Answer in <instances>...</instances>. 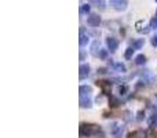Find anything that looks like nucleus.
Returning <instances> with one entry per match:
<instances>
[{
	"label": "nucleus",
	"instance_id": "1",
	"mask_svg": "<svg viewBox=\"0 0 157 138\" xmlns=\"http://www.w3.org/2000/svg\"><path fill=\"white\" fill-rule=\"evenodd\" d=\"M101 128L97 124H87V123H81L80 124V136L81 137H88L94 136V134L99 133Z\"/></svg>",
	"mask_w": 157,
	"mask_h": 138
},
{
	"label": "nucleus",
	"instance_id": "2",
	"mask_svg": "<svg viewBox=\"0 0 157 138\" xmlns=\"http://www.w3.org/2000/svg\"><path fill=\"white\" fill-rule=\"evenodd\" d=\"M87 22H88L90 26L95 28V26H99L101 24V17L98 14H90L88 18H87Z\"/></svg>",
	"mask_w": 157,
	"mask_h": 138
},
{
	"label": "nucleus",
	"instance_id": "3",
	"mask_svg": "<svg viewBox=\"0 0 157 138\" xmlns=\"http://www.w3.org/2000/svg\"><path fill=\"white\" fill-rule=\"evenodd\" d=\"M110 3L117 11H123L127 8V0H110Z\"/></svg>",
	"mask_w": 157,
	"mask_h": 138
},
{
	"label": "nucleus",
	"instance_id": "4",
	"mask_svg": "<svg viewBox=\"0 0 157 138\" xmlns=\"http://www.w3.org/2000/svg\"><path fill=\"white\" fill-rule=\"evenodd\" d=\"M97 84L103 90V93H105V94H109V93H110V83H109V81H106V80H98Z\"/></svg>",
	"mask_w": 157,
	"mask_h": 138
},
{
	"label": "nucleus",
	"instance_id": "5",
	"mask_svg": "<svg viewBox=\"0 0 157 138\" xmlns=\"http://www.w3.org/2000/svg\"><path fill=\"white\" fill-rule=\"evenodd\" d=\"M106 44H108V49L110 50V51H114V50L119 47V41L114 37H109L108 40H106Z\"/></svg>",
	"mask_w": 157,
	"mask_h": 138
},
{
	"label": "nucleus",
	"instance_id": "6",
	"mask_svg": "<svg viewBox=\"0 0 157 138\" xmlns=\"http://www.w3.org/2000/svg\"><path fill=\"white\" fill-rule=\"evenodd\" d=\"M80 106H83V108L91 106V98H90L88 95H81L80 97Z\"/></svg>",
	"mask_w": 157,
	"mask_h": 138
},
{
	"label": "nucleus",
	"instance_id": "7",
	"mask_svg": "<svg viewBox=\"0 0 157 138\" xmlns=\"http://www.w3.org/2000/svg\"><path fill=\"white\" fill-rule=\"evenodd\" d=\"M88 3L91 6H95V7L101 8V10H105V7H106L105 0H88Z\"/></svg>",
	"mask_w": 157,
	"mask_h": 138
},
{
	"label": "nucleus",
	"instance_id": "8",
	"mask_svg": "<svg viewBox=\"0 0 157 138\" xmlns=\"http://www.w3.org/2000/svg\"><path fill=\"white\" fill-rule=\"evenodd\" d=\"M80 79H84L90 75V66L88 65H80Z\"/></svg>",
	"mask_w": 157,
	"mask_h": 138
},
{
	"label": "nucleus",
	"instance_id": "9",
	"mask_svg": "<svg viewBox=\"0 0 157 138\" xmlns=\"http://www.w3.org/2000/svg\"><path fill=\"white\" fill-rule=\"evenodd\" d=\"M146 137V134L144 133V131L138 130V131H134V133H131L130 136H128V138H145Z\"/></svg>",
	"mask_w": 157,
	"mask_h": 138
},
{
	"label": "nucleus",
	"instance_id": "10",
	"mask_svg": "<svg viewBox=\"0 0 157 138\" xmlns=\"http://www.w3.org/2000/svg\"><path fill=\"white\" fill-rule=\"evenodd\" d=\"M145 61H146V57H145L144 54H139L138 57H135V64H138V65L145 64Z\"/></svg>",
	"mask_w": 157,
	"mask_h": 138
},
{
	"label": "nucleus",
	"instance_id": "11",
	"mask_svg": "<svg viewBox=\"0 0 157 138\" xmlns=\"http://www.w3.org/2000/svg\"><path fill=\"white\" fill-rule=\"evenodd\" d=\"M80 46H84V44L88 43V36H86L84 33H80V40H78Z\"/></svg>",
	"mask_w": 157,
	"mask_h": 138
},
{
	"label": "nucleus",
	"instance_id": "12",
	"mask_svg": "<svg viewBox=\"0 0 157 138\" xmlns=\"http://www.w3.org/2000/svg\"><path fill=\"white\" fill-rule=\"evenodd\" d=\"M90 4H81L80 7V14H90Z\"/></svg>",
	"mask_w": 157,
	"mask_h": 138
},
{
	"label": "nucleus",
	"instance_id": "13",
	"mask_svg": "<svg viewBox=\"0 0 157 138\" xmlns=\"http://www.w3.org/2000/svg\"><path fill=\"white\" fill-rule=\"evenodd\" d=\"M134 51H135V49H134V47H128V49H127V51H125V54H124V57L127 58V60H130V58L132 57Z\"/></svg>",
	"mask_w": 157,
	"mask_h": 138
},
{
	"label": "nucleus",
	"instance_id": "14",
	"mask_svg": "<svg viewBox=\"0 0 157 138\" xmlns=\"http://www.w3.org/2000/svg\"><path fill=\"white\" fill-rule=\"evenodd\" d=\"M144 43H145V41H144V39H138V40H136L135 43L132 44V47H134V49H135V50H138V49H141V47L144 46Z\"/></svg>",
	"mask_w": 157,
	"mask_h": 138
},
{
	"label": "nucleus",
	"instance_id": "15",
	"mask_svg": "<svg viewBox=\"0 0 157 138\" xmlns=\"http://www.w3.org/2000/svg\"><path fill=\"white\" fill-rule=\"evenodd\" d=\"M90 91H91V89H90L88 86H81L80 87V94L81 95H87Z\"/></svg>",
	"mask_w": 157,
	"mask_h": 138
},
{
	"label": "nucleus",
	"instance_id": "16",
	"mask_svg": "<svg viewBox=\"0 0 157 138\" xmlns=\"http://www.w3.org/2000/svg\"><path fill=\"white\" fill-rule=\"evenodd\" d=\"M156 124H157V115H152L149 119V126L153 127V126H156Z\"/></svg>",
	"mask_w": 157,
	"mask_h": 138
},
{
	"label": "nucleus",
	"instance_id": "17",
	"mask_svg": "<svg viewBox=\"0 0 157 138\" xmlns=\"http://www.w3.org/2000/svg\"><path fill=\"white\" fill-rule=\"evenodd\" d=\"M113 68L119 72H125V66L123 64H113Z\"/></svg>",
	"mask_w": 157,
	"mask_h": 138
},
{
	"label": "nucleus",
	"instance_id": "18",
	"mask_svg": "<svg viewBox=\"0 0 157 138\" xmlns=\"http://www.w3.org/2000/svg\"><path fill=\"white\" fill-rule=\"evenodd\" d=\"M109 104H110V106H117V105H120L119 100H117V98H114V97H110V100H109Z\"/></svg>",
	"mask_w": 157,
	"mask_h": 138
},
{
	"label": "nucleus",
	"instance_id": "19",
	"mask_svg": "<svg viewBox=\"0 0 157 138\" xmlns=\"http://www.w3.org/2000/svg\"><path fill=\"white\" fill-rule=\"evenodd\" d=\"M98 44H99V43H98V41H94V43H92V46H91V53H92V54H95V55H97L98 54V53H97V49H98Z\"/></svg>",
	"mask_w": 157,
	"mask_h": 138
},
{
	"label": "nucleus",
	"instance_id": "20",
	"mask_svg": "<svg viewBox=\"0 0 157 138\" xmlns=\"http://www.w3.org/2000/svg\"><path fill=\"white\" fill-rule=\"evenodd\" d=\"M98 55H99L101 58H106V55H108V51H106V50H99Z\"/></svg>",
	"mask_w": 157,
	"mask_h": 138
},
{
	"label": "nucleus",
	"instance_id": "21",
	"mask_svg": "<svg viewBox=\"0 0 157 138\" xmlns=\"http://www.w3.org/2000/svg\"><path fill=\"white\" fill-rule=\"evenodd\" d=\"M119 93H120V94H124V93H127V87H125V86L120 87V89H119Z\"/></svg>",
	"mask_w": 157,
	"mask_h": 138
},
{
	"label": "nucleus",
	"instance_id": "22",
	"mask_svg": "<svg viewBox=\"0 0 157 138\" xmlns=\"http://www.w3.org/2000/svg\"><path fill=\"white\" fill-rule=\"evenodd\" d=\"M152 44H153V46H156V47H157V35H155V36L152 37Z\"/></svg>",
	"mask_w": 157,
	"mask_h": 138
},
{
	"label": "nucleus",
	"instance_id": "23",
	"mask_svg": "<svg viewBox=\"0 0 157 138\" xmlns=\"http://www.w3.org/2000/svg\"><path fill=\"white\" fill-rule=\"evenodd\" d=\"M98 73H101V75H103V73H106V69H98Z\"/></svg>",
	"mask_w": 157,
	"mask_h": 138
}]
</instances>
